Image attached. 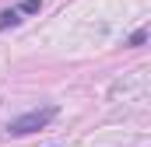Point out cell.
Here are the masks:
<instances>
[{"mask_svg": "<svg viewBox=\"0 0 151 147\" xmlns=\"http://www.w3.org/2000/svg\"><path fill=\"white\" fill-rule=\"evenodd\" d=\"M53 119H56V105H42V109H32V112H25V116H18V119H11L7 133L11 137H28L35 130H46Z\"/></svg>", "mask_w": 151, "mask_h": 147, "instance_id": "obj_1", "label": "cell"}, {"mask_svg": "<svg viewBox=\"0 0 151 147\" xmlns=\"http://www.w3.org/2000/svg\"><path fill=\"white\" fill-rule=\"evenodd\" d=\"M18 21H21V11H18V7H7V11H0V32L14 28Z\"/></svg>", "mask_w": 151, "mask_h": 147, "instance_id": "obj_2", "label": "cell"}, {"mask_svg": "<svg viewBox=\"0 0 151 147\" xmlns=\"http://www.w3.org/2000/svg\"><path fill=\"white\" fill-rule=\"evenodd\" d=\"M144 42H148V28H137L134 35L127 39V46H130V49H137V46H144Z\"/></svg>", "mask_w": 151, "mask_h": 147, "instance_id": "obj_3", "label": "cell"}, {"mask_svg": "<svg viewBox=\"0 0 151 147\" xmlns=\"http://www.w3.org/2000/svg\"><path fill=\"white\" fill-rule=\"evenodd\" d=\"M39 7H42V0H21V4H18L21 14H39Z\"/></svg>", "mask_w": 151, "mask_h": 147, "instance_id": "obj_4", "label": "cell"}]
</instances>
